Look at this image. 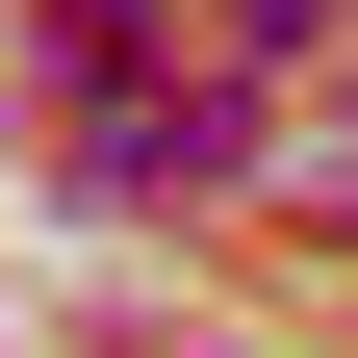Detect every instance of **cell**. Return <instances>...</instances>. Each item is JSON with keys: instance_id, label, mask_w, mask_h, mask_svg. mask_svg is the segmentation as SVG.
<instances>
[{"instance_id": "obj_3", "label": "cell", "mask_w": 358, "mask_h": 358, "mask_svg": "<svg viewBox=\"0 0 358 358\" xmlns=\"http://www.w3.org/2000/svg\"><path fill=\"white\" fill-rule=\"evenodd\" d=\"M231 26H256V52H333V26H358V0H231Z\"/></svg>"}, {"instance_id": "obj_1", "label": "cell", "mask_w": 358, "mask_h": 358, "mask_svg": "<svg viewBox=\"0 0 358 358\" xmlns=\"http://www.w3.org/2000/svg\"><path fill=\"white\" fill-rule=\"evenodd\" d=\"M77 179L103 205H179V179H256V77H154V103L77 128Z\"/></svg>"}, {"instance_id": "obj_2", "label": "cell", "mask_w": 358, "mask_h": 358, "mask_svg": "<svg viewBox=\"0 0 358 358\" xmlns=\"http://www.w3.org/2000/svg\"><path fill=\"white\" fill-rule=\"evenodd\" d=\"M52 52L77 77H154V0H52Z\"/></svg>"}]
</instances>
